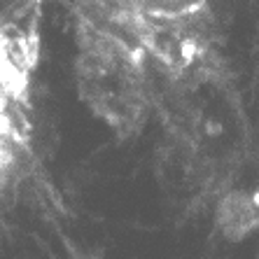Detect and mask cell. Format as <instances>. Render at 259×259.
<instances>
[{
  "mask_svg": "<svg viewBox=\"0 0 259 259\" xmlns=\"http://www.w3.org/2000/svg\"><path fill=\"white\" fill-rule=\"evenodd\" d=\"M30 96L0 84V194L7 192L30 161Z\"/></svg>",
  "mask_w": 259,
  "mask_h": 259,
  "instance_id": "2",
  "label": "cell"
},
{
  "mask_svg": "<svg viewBox=\"0 0 259 259\" xmlns=\"http://www.w3.org/2000/svg\"><path fill=\"white\" fill-rule=\"evenodd\" d=\"M220 222L224 234L245 236L259 224V205L245 194H229L220 205Z\"/></svg>",
  "mask_w": 259,
  "mask_h": 259,
  "instance_id": "3",
  "label": "cell"
},
{
  "mask_svg": "<svg viewBox=\"0 0 259 259\" xmlns=\"http://www.w3.org/2000/svg\"><path fill=\"white\" fill-rule=\"evenodd\" d=\"M75 79L84 105L119 136L133 133L145 112L140 49L96 14L77 12Z\"/></svg>",
  "mask_w": 259,
  "mask_h": 259,
  "instance_id": "1",
  "label": "cell"
}]
</instances>
